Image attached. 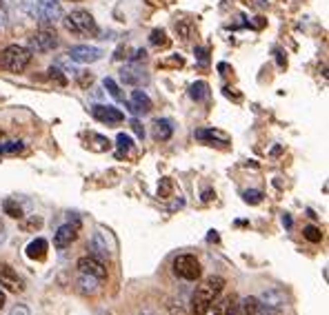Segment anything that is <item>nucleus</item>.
Returning a JSON list of instances; mask_svg holds the SVG:
<instances>
[{
    "mask_svg": "<svg viewBox=\"0 0 329 315\" xmlns=\"http://www.w3.org/2000/svg\"><path fill=\"white\" fill-rule=\"evenodd\" d=\"M222 288H225V280L220 275H211L205 280L191 297V315H207L216 297L222 293Z\"/></svg>",
    "mask_w": 329,
    "mask_h": 315,
    "instance_id": "f257e3e1",
    "label": "nucleus"
},
{
    "mask_svg": "<svg viewBox=\"0 0 329 315\" xmlns=\"http://www.w3.org/2000/svg\"><path fill=\"white\" fill-rule=\"evenodd\" d=\"M62 27H65L69 34L74 35H82V38H96L100 34L98 29V22L93 20V16L84 9H76V11L67 13L65 20H62Z\"/></svg>",
    "mask_w": 329,
    "mask_h": 315,
    "instance_id": "f03ea898",
    "label": "nucleus"
},
{
    "mask_svg": "<svg viewBox=\"0 0 329 315\" xmlns=\"http://www.w3.org/2000/svg\"><path fill=\"white\" fill-rule=\"evenodd\" d=\"M31 58H34V53L27 47H22V44H9V47H4L0 51V67L11 71V73H22L29 67Z\"/></svg>",
    "mask_w": 329,
    "mask_h": 315,
    "instance_id": "7ed1b4c3",
    "label": "nucleus"
},
{
    "mask_svg": "<svg viewBox=\"0 0 329 315\" xmlns=\"http://www.w3.org/2000/svg\"><path fill=\"white\" fill-rule=\"evenodd\" d=\"M58 47V35L56 31L51 29H38L36 34H31V38L27 40V49L31 53H47V51H53Z\"/></svg>",
    "mask_w": 329,
    "mask_h": 315,
    "instance_id": "20e7f679",
    "label": "nucleus"
},
{
    "mask_svg": "<svg viewBox=\"0 0 329 315\" xmlns=\"http://www.w3.org/2000/svg\"><path fill=\"white\" fill-rule=\"evenodd\" d=\"M171 266H173V273H176L178 278L189 280V282H194V280H198L200 275H203V266H200L196 255H178Z\"/></svg>",
    "mask_w": 329,
    "mask_h": 315,
    "instance_id": "39448f33",
    "label": "nucleus"
},
{
    "mask_svg": "<svg viewBox=\"0 0 329 315\" xmlns=\"http://www.w3.org/2000/svg\"><path fill=\"white\" fill-rule=\"evenodd\" d=\"M238 311H240V315H283L280 309L265 304L258 297H245L238 304Z\"/></svg>",
    "mask_w": 329,
    "mask_h": 315,
    "instance_id": "423d86ee",
    "label": "nucleus"
},
{
    "mask_svg": "<svg viewBox=\"0 0 329 315\" xmlns=\"http://www.w3.org/2000/svg\"><path fill=\"white\" fill-rule=\"evenodd\" d=\"M36 13H38L42 25H53L56 20L62 18V7L58 0H38L36 4Z\"/></svg>",
    "mask_w": 329,
    "mask_h": 315,
    "instance_id": "0eeeda50",
    "label": "nucleus"
},
{
    "mask_svg": "<svg viewBox=\"0 0 329 315\" xmlns=\"http://www.w3.org/2000/svg\"><path fill=\"white\" fill-rule=\"evenodd\" d=\"M69 60L71 62H80V65H89V62L100 60L102 51L98 47H89V44H76V47L69 49Z\"/></svg>",
    "mask_w": 329,
    "mask_h": 315,
    "instance_id": "6e6552de",
    "label": "nucleus"
},
{
    "mask_svg": "<svg viewBox=\"0 0 329 315\" xmlns=\"http://www.w3.org/2000/svg\"><path fill=\"white\" fill-rule=\"evenodd\" d=\"M76 269H78V273L91 275V278H98V280L107 278V269H105V264H102V260H98V257H93V255L80 257L78 264H76Z\"/></svg>",
    "mask_w": 329,
    "mask_h": 315,
    "instance_id": "1a4fd4ad",
    "label": "nucleus"
},
{
    "mask_svg": "<svg viewBox=\"0 0 329 315\" xmlns=\"http://www.w3.org/2000/svg\"><path fill=\"white\" fill-rule=\"evenodd\" d=\"M0 286H4L9 293H22L25 291V280L9 264H2L0 266Z\"/></svg>",
    "mask_w": 329,
    "mask_h": 315,
    "instance_id": "9d476101",
    "label": "nucleus"
},
{
    "mask_svg": "<svg viewBox=\"0 0 329 315\" xmlns=\"http://www.w3.org/2000/svg\"><path fill=\"white\" fill-rule=\"evenodd\" d=\"M91 115L98 120V122H105V124H120L124 120L123 111L116 109V106H111V105H93Z\"/></svg>",
    "mask_w": 329,
    "mask_h": 315,
    "instance_id": "9b49d317",
    "label": "nucleus"
},
{
    "mask_svg": "<svg viewBox=\"0 0 329 315\" xmlns=\"http://www.w3.org/2000/svg\"><path fill=\"white\" fill-rule=\"evenodd\" d=\"M78 231H80V222L78 220H76L74 224H62L60 229L56 231V235H53V246H56V248L71 246V244L76 242V238H78Z\"/></svg>",
    "mask_w": 329,
    "mask_h": 315,
    "instance_id": "f8f14e48",
    "label": "nucleus"
},
{
    "mask_svg": "<svg viewBox=\"0 0 329 315\" xmlns=\"http://www.w3.org/2000/svg\"><path fill=\"white\" fill-rule=\"evenodd\" d=\"M129 109H131L133 113H149V111H151V100H149V96H147L142 89H136V91H131V102H129Z\"/></svg>",
    "mask_w": 329,
    "mask_h": 315,
    "instance_id": "ddd939ff",
    "label": "nucleus"
},
{
    "mask_svg": "<svg viewBox=\"0 0 329 315\" xmlns=\"http://www.w3.org/2000/svg\"><path fill=\"white\" fill-rule=\"evenodd\" d=\"M120 78H123L124 84H131V87H138V84L142 82V80H147L145 71L140 69V67L136 65H127L123 71H120Z\"/></svg>",
    "mask_w": 329,
    "mask_h": 315,
    "instance_id": "4468645a",
    "label": "nucleus"
},
{
    "mask_svg": "<svg viewBox=\"0 0 329 315\" xmlns=\"http://www.w3.org/2000/svg\"><path fill=\"white\" fill-rule=\"evenodd\" d=\"M151 131H154L156 140L164 142V140H169V138H171L173 127H171V122H169L167 118H158V120H154V124H151Z\"/></svg>",
    "mask_w": 329,
    "mask_h": 315,
    "instance_id": "2eb2a0df",
    "label": "nucleus"
},
{
    "mask_svg": "<svg viewBox=\"0 0 329 315\" xmlns=\"http://www.w3.org/2000/svg\"><path fill=\"white\" fill-rule=\"evenodd\" d=\"M47 248H49V244H47V240H42V238H36L34 242H29L27 244V257H31V260H44L47 257Z\"/></svg>",
    "mask_w": 329,
    "mask_h": 315,
    "instance_id": "dca6fc26",
    "label": "nucleus"
},
{
    "mask_svg": "<svg viewBox=\"0 0 329 315\" xmlns=\"http://www.w3.org/2000/svg\"><path fill=\"white\" fill-rule=\"evenodd\" d=\"M196 138H198V140H205V142H216V144H227V142H229L227 133L218 131V129H198V131H196Z\"/></svg>",
    "mask_w": 329,
    "mask_h": 315,
    "instance_id": "f3484780",
    "label": "nucleus"
},
{
    "mask_svg": "<svg viewBox=\"0 0 329 315\" xmlns=\"http://www.w3.org/2000/svg\"><path fill=\"white\" fill-rule=\"evenodd\" d=\"M260 302H265V304L269 306H276V309H280V306L285 304V293L280 291V288H267V291H262V295L258 297Z\"/></svg>",
    "mask_w": 329,
    "mask_h": 315,
    "instance_id": "a211bd4d",
    "label": "nucleus"
},
{
    "mask_svg": "<svg viewBox=\"0 0 329 315\" xmlns=\"http://www.w3.org/2000/svg\"><path fill=\"white\" fill-rule=\"evenodd\" d=\"M89 251H91L93 257H98V260H102V257L109 255V248H107V242L102 240L100 233H93L91 242H89Z\"/></svg>",
    "mask_w": 329,
    "mask_h": 315,
    "instance_id": "6ab92c4d",
    "label": "nucleus"
},
{
    "mask_svg": "<svg viewBox=\"0 0 329 315\" xmlns=\"http://www.w3.org/2000/svg\"><path fill=\"white\" fill-rule=\"evenodd\" d=\"M236 297H225V300L220 302V304H216V309H213V315H238V304H236Z\"/></svg>",
    "mask_w": 329,
    "mask_h": 315,
    "instance_id": "aec40b11",
    "label": "nucleus"
},
{
    "mask_svg": "<svg viewBox=\"0 0 329 315\" xmlns=\"http://www.w3.org/2000/svg\"><path fill=\"white\" fill-rule=\"evenodd\" d=\"M100 282H102V280L91 278V275H84V273L78 275V286H80V291H82V293H89V295H93V293L98 291V284H100Z\"/></svg>",
    "mask_w": 329,
    "mask_h": 315,
    "instance_id": "412c9836",
    "label": "nucleus"
},
{
    "mask_svg": "<svg viewBox=\"0 0 329 315\" xmlns=\"http://www.w3.org/2000/svg\"><path fill=\"white\" fill-rule=\"evenodd\" d=\"M173 29H176V34H178V38H180V40H191V38H194L196 27H194V22H191V20H176Z\"/></svg>",
    "mask_w": 329,
    "mask_h": 315,
    "instance_id": "4be33fe9",
    "label": "nucleus"
},
{
    "mask_svg": "<svg viewBox=\"0 0 329 315\" xmlns=\"http://www.w3.org/2000/svg\"><path fill=\"white\" fill-rule=\"evenodd\" d=\"M207 93H209V84H207V82H203V80L194 82V84H191V89H189L191 100H196V102L205 100V98H207Z\"/></svg>",
    "mask_w": 329,
    "mask_h": 315,
    "instance_id": "5701e85b",
    "label": "nucleus"
},
{
    "mask_svg": "<svg viewBox=\"0 0 329 315\" xmlns=\"http://www.w3.org/2000/svg\"><path fill=\"white\" fill-rule=\"evenodd\" d=\"M2 211H4V215L13 217V220H20V217H22V207L16 202V200H11V198L2 202Z\"/></svg>",
    "mask_w": 329,
    "mask_h": 315,
    "instance_id": "b1692460",
    "label": "nucleus"
},
{
    "mask_svg": "<svg viewBox=\"0 0 329 315\" xmlns=\"http://www.w3.org/2000/svg\"><path fill=\"white\" fill-rule=\"evenodd\" d=\"M149 42L154 44V47H163L164 49V47H169V42H171V40L167 38V31H164V29H154L149 34Z\"/></svg>",
    "mask_w": 329,
    "mask_h": 315,
    "instance_id": "393cba45",
    "label": "nucleus"
},
{
    "mask_svg": "<svg viewBox=\"0 0 329 315\" xmlns=\"http://www.w3.org/2000/svg\"><path fill=\"white\" fill-rule=\"evenodd\" d=\"M173 195V182L171 177H163V180L158 182V198L160 200H169Z\"/></svg>",
    "mask_w": 329,
    "mask_h": 315,
    "instance_id": "a878e982",
    "label": "nucleus"
},
{
    "mask_svg": "<svg viewBox=\"0 0 329 315\" xmlns=\"http://www.w3.org/2000/svg\"><path fill=\"white\" fill-rule=\"evenodd\" d=\"M102 87L109 91V96L114 98V100H118V102H123L124 100V96H123V91H120V87L116 84V80H111V78H105L102 80Z\"/></svg>",
    "mask_w": 329,
    "mask_h": 315,
    "instance_id": "bb28decb",
    "label": "nucleus"
},
{
    "mask_svg": "<svg viewBox=\"0 0 329 315\" xmlns=\"http://www.w3.org/2000/svg\"><path fill=\"white\" fill-rule=\"evenodd\" d=\"M302 235H305L309 242H320V240H323V231H320L318 226H305Z\"/></svg>",
    "mask_w": 329,
    "mask_h": 315,
    "instance_id": "cd10ccee",
    "label": "nucleus"
},
{
    "mask_svg": "<svg viewBox=\"0 0 329 315\" xmlns=\"http://www.w3.org/2000/svg\"><path fill=\"white\" fill-rule=\"evenodd\" d=\"M89 138H91V140L96 142V144L91 146V149H96V151H107V149L111 146V144H109V140H107L105 136H96V133H89Z\"/></svg>",
    "mask_w": 329,
    "mask_h": 315,
    "instance_id": "c85d7f7f",
    "label": "nucleus"
},
{
    "mask_svg": "<svg viewBox=\"0 0 329 315\" xmlns=\"http://www.w3.org/2000/svg\"><path fill=\"white\" fill-rule=\"evenodd\" d=\"M116 144H118L120 151H129L133 146V142H131V138H129L127 133H118V138H116Z\"/></svg>",
    "mask_w": 329,
    "mask_h": 315,
    "instance_id": "c756f323",
    "label": "nucleus"
},
{
    "mask_svg": "<svg viewBox=\"0 0 329 315\" xmlns=\"http://www.w3.org/2000/svg\"><path fill=\"white\" fill-rule=\"evenodd\" d=\"M18 151H22V142H4V144H0V155L2 153H18Z\"/></svg>",
    "mask_w": 329,
    "mask_h": 315,
    "instance_id": "7c9ffc66",
    "label": "nucleus"
},
{
    "mask_svg": "<svg viewBox=\"0 0 329 315\" xmlns=\"http://www.w3.org/2000/svg\"><path fill=\"white\" fill-rule=\"evenodd\" d=\"M243 198H245V202H247V204H258L262 200V193H260V191H256V189H251V191H245Z\"/></svg>",
    "mask_w": 329,
    "mask_h": 315,
    "instance_id": "2f4dec72",
    "label": "nucleus"
},
{
    "mask_svg": "<svg viewBox=\"0 0 329 315\" xmlns=\"http://www.w3.org/2000/svg\"><path fill=\"white\" fill-rule=\"evenodd\" d=\"M76 75H78V84H80V87H82V89H87L89 84L93 82V75L89 73V71H78V73H76Z\"/></svg>",
    "mask_w": 329,
    "mask_h": 315,
    "instance_id": "473e14b6",
    "label": "nucleus"
},
{
    "mask_svg": "<svg viewBox=\"0 0 329 315\" xmlns=\"http://www.w3.org/2000/svg\"><path fill=\"white\" fill-rule=\"evenodd\" d=\"M49 78H51V80H56L58 84H67V78L62 75V71L58 69V67H51V69H49Z\"/></svg>",
    "mask_w": 329,
    "mask_h": 315,
    "instance_id": "72a5a7b5",
    "label": "nucleus"
},
{
    "mask_svg": "<svg viewBox=\"0 0 329 315\" xmlns=\"http://www.w3.org/2000/svg\"><path fill=\"white\" fill-rule=\"evenodd\" d=\"M9 315H31V313H29V306L27 304H16Z\"/></svg>",
    "mask_w": 329,
    "mask_h": 315,
    "instance_id": "f704fd0d",
    "label": "nucleus"
},
{
    "mask_svg": "<svg viewBox=\"0 0 329 315\" xmlns=\"http://www.w3.org/2000/svg\"><path fill=\"white\" fill-rule=\"evenodd\" d=\"M42 226V217H38V215H34L29 222L25 224V229H40Z\"/></svg>",
    "mask_w": 329,
    "mask_h": 315,
    "instance_id": "c9c22d12",
    "label": "nucleus"
},
{
    "mask_svg": "<svg viewBox=\"0 0 329 315\" xmlns=\"http://www.w3.org/2000/svg\"><path fill=\"white\" fill-rule=\"evenodd\" d=\"M131 129H133V133H136L138 138H142V136H145V129H142V124L138 122V120H131Z\"/></svg>",
    "mask_w": 329,
    "mask_h": 315,
    "instance_id": "e433bc0d",
    "label": "nucleus"
},
{
    "mask_svg": "<svg viewBox=\"0 0 329 315\" xmlns=\"http://www.w3.org/2000/svg\"><path fill=\"white\" fill-rule=\"evenodd\" d=\"M163 65H171V67H182V65H185V60H182L180 56H176V58H171V60L163 62Z\"/></svg>",
    "mask_w": 329,
    "mask_h": 315,
    "instance_id": "4c0bfd02",
    "label": "nucleus"
},
{
    "mask_svg": "<svg viewBox=\"0 0 329 315\" xmlns=\"http://www.w3.org/2000/svg\"><path fill=\"white\" fill-rule=\"evenodd\" d=\"M4 27H7V16H4V13L0 11V34L4 31Z\"/></svg>",
    "mask_w": 329,
    "mask_h": 315,
    "instance_id": "58836bf2",
    "label": "nucleus"
},
{
    "mask_svg": "<svg viewBox=\"0 0 329 315\" xmlns=\"http://www.w3.org/2000/svg\"><path fill=\"white\" fill-rule=\"evenodd\" d=\"M196 53H198V58H200V60H207V49H196Z\"/></svg>",
    "mask_w": 329,
    "mask_h": 315,
    "instance_id": "ea45409f",
    "label": "nucleus"
},
{
    "mask_svg": "<svg viewBox=\"0 0 329 315\" xmlns=\"http://www.w3.org/2000/svg\"><path fill=\"white\" fill-rule=\"evenodd\" d=\"M211 198H213V191H205V193H203V200H205V202H209Z\"/></svg>",
    "mask_w": 329,
    "mask_h": 315,
    "instance_id": "a19ab883",
    "label": "nucleus"
},
{
    "mask_svg": "<svg viewBox=\"0 0 329 315\" xmlns=\"http://www.w3.org/2000/svg\"><path fill=\"white\" fill-rule=\"evenodd\" d=\"M283 224L287 226V229H291V217H289V215H285V217H283Z\"/></svg>",
    "mask_w": 329,
    "mask_h": 315,
    "instance_id": "79ce46f5",
    "label": "nucleus"
},
{
    "mask_svg": "<svg viewBox=\"0 0 329 315\" xmlns=\"http://www.w3.org/2000/svg\"><path fill=\"white\" fill-rule=\"evenodd\" d=\"M2 309H4V293L0 291V311H2Z\"/></svg>",
    "mask_w": 329,
    "mask_h": 315,
    "instance_id": "37998d69",
    "label": "nucleus"
},
{
    "mask_svg": "<svg viewBox=\"0 0 329 315\" xmlns=\"http://www.w3.org/2000/svg\"><path fill=\"white\" fill-rule=\"evenodd\" d=\"M67 2H80V0H67Z\"/></svg>",
    "mask_w": 329,
    "mask_h": 315,
    "instance_id": "c03bdc74",
    "label": "nucleus"
},
{
    "mask_svg": "<svg viewBox=\"0 0 329 315\" xmlns=\"http://www.w3.org/2000/svg\"><path fill=\"white\" fill-rule=\"evenodd\" d=\"M0 4H2V0H0Z\"/></svg>",
    "mask_w": 329,
    "mask_h": 315,
    "instance_id": "a18cd8bd",
    "label": "nucleus"
}]
</instances>
